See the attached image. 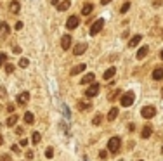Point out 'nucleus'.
<instances>
[{"mask_svg":"<svg viewBox=\"0 0 163 161\" xmlns=\"http://www.w3.org/2000/svg\"><path fill=\"white\" fill-rule=\"evenodd\" d=\"M120 147H122V139H120V137H111L109 142H108V151L111 154H116L120 151Z\"/></svg>","mask_w":163,"mask_h":161,"instance_id":"nucleus-1","label":"nucleus"},{"mask_svg":"<svg viewBox=\"0 0 163 161\" xmlns=\"http://www.w3.org/2000/svg\"><path fill=\"white\" fill-rule=\"evenodd\" d=\"M134 101H135V94H134L132 90H128V92H125V94H122V97H120V104H122L123 107L132 106Z\"/></svg>","mask_w":163,"mask_h":161,"instance_id":"nucleus-2","label":"nucleus"},{"mask_svg":"<svg viewBox=\"0 0 163 161\" xmlns=\"http://www.w3.org/2000/svg\"><path fill=\"white\" fill-rule=\"evenodd\" d=\"M102 28H104V19H102V17H99V19L94 23V25L90 26V35H92V36H96Z\"/></svg>","mask_w":163,"mask_h":161,"instance_id":"nucleus-3","label":"nucleus"},{"mask_svg":"<svg viewBox=\"0 0 163 161\" xmlns=\"http://www.w3.org/2000/svg\"><path fill=\"white\" fill-rule=\"evenodd\" d=\"M99 90H101V85L96 81V83H90V87L85 90V95L87 97H96L97 94H99Z\"/></svg>","mask_w":163,"mask_h":161,"instance_id":"nucleus-4","label":"nucleus"},{"mask_svg":"<svg viewBox=\"0 0 163 161\" xmlns=\"http://www.w3.org/2000/svg\"><path fill=\"white\" fill-rule=\"evenodd\" d=\"M141 114H142V118L149 120V118H153L154 114H156V107H154V106H144V107L141 109Z\"/></svg>","mask_w":163,"mask_h":161,"instance_id":"nucleus-5","label":"nucleus"},{"mask_svg":"<svg viewBox=\"0 0 163 161\" xmlns=\"http://www.w3.org/2000/svg\"><path fill=\"white\" fill-rule=\"evenodd\" d=\"M78 25H80V17L78 16H71L66 21V28L68 30H75V28H78Z\"/></svg>","mask_w":163,"mask_h":161,"instance_id":"nucleus-6","label":"nucleus"},{"mask_svg":"<svg viewBox=\"0 0 163 161\" xmlns=\"http://www.w3.org/2000/svg\"><path fill=\"white\" fill-rule=\"evenodd\" d=\"M87 70V64H77V66H73L71 68V71H69V75H71V76H77V75H80V73H83Z\"/></svg>","mask_w":163,"mask_h":161,"instance_id":"nucleus-7","label":"nucleus"},{"mask_svg":"<svg viewBox=\"0 0 163 161\" xmlns=\"http://www.w3.org/2000/svg\"><path fill=\"white\" fill-rule=\"evenodd\" d=\"M28 102H30V94H28V92H21V94L17 95V104L19 106H25Z\"/></svg>","mask_w":163,"mask_h":161,"instance_id":"nucleus-8","label":"nucleus"},{"mask_svg":"<svg viewBox=\"0 0 163 161\" xmlns=\"http://www.w3.org/2000/svg\"><path fill=\"white\" fill-rule=\"evenodd\" d=\"M85 50H87V43H82V42L77 43L75 47H73V54H75V56H82Z\"/></svg>","mask_w":163,"mask_h":161,"instance_id":"nucleus-9","label":"nucleus"},{"mask_svg":"<svg viewBox=\"0 0 163 161\" xmlns=\"http://www.w3.org/2000/svg\"><path fill=\"white\" fill-rule=\"evenodd\" d=\"M71 36H69V35H64L63 38H61V47H63V50H68L69 47H71Z\"/></svg>","mask_w":163,"mask_h":161,"instance_id":"nucleus-10","label":"nucleus"},{"mask_svg":"<svg viewBox=\"0 0 163 161\" xmlns=\"http://www.w3.org/2000/svg\"><path fill=\"white\" fill-rule=\"evenodd\" d=\"M151 133H153V127L151 125H144L142 130H141V137H142V139H149Z\"/></svg>","mask_w":163,"mask_h":161,"instance_id":"nucleus-11","label":"nucleus"},{"mask_svg":"<svg viewBox=\"0 0 163 161\" xmlns=\"http://www.w3.org/2000/svg\"><path fill=\"white\" fill-rule=\"evenodd\" d=\"M94 80H96V75H94V73H87V75L82 78L80 85H88V83H94Z\"/></svg>","mask_w":163,"mask_h":161,"instance_id":"nucleus-12","label":"nucleus"},{"mask_svg":"<svg viewBox=\"0 0 163 161\" xmlns=\"http://www.w3.org/2000/svg\"><path fill=\"white\" fill-rule=\"evenodd\" d=\"M151 78H153V80H156V81L163 78V68H161V66H158V68H154V71L151 73Z\"/></svg>","mask_w":163,"mask_h":161,"instance_id":"nucleus-13","label":"nucleus"},{"mask_svg":"<svg viewBox=\"0 0 163 161\" xmlns=\"http://www.w3.org/2000/svg\"><path fill=\"white\" fill-rule=\"evenodd\" d=\"M9 31H11V28L7 23H0V38H5L9 35Z\"/></svg>","mask_w":163,"mask_h":161,"instance_id":"nucleus-14","label":"nucleus"},{"mask_svg":"<svg viewBox=\"0 0 163 161\" xmlns=\"http://www.w3.org/2000/svg\"><path fill=\"white\" fill-rule=\"evenodd\" d=\"M148 52H149V47L148 45H142V47L137 50V59H144L148 56Z\"/></svg>","mask_w":163,"mask_h":161,"instance_id":"nucleus-15","label":"nucleus"},{"mask_svg":"<svg viewBox=\"0 0 163 161\" xmlns=\"http://www.w3.org/2000/svg\"><path fill=\"white\" fill-rule=\"evenodd\" d=\"M9 11H11L12 14H17V12L21 11V5H19V2H17V0H12V2L9 4Z\"/></svg>","mask_w":163,"mask_h":161,"instance_id":"nucleus-16","label":"nucleus"},{"mask_svg":"<svg viewBox=\"0 0 163 161\" xmlns=\"http://www.w3.org/2000/svg\"><path fill=\"white\" fill-rule=\"evenodd\" d=\"M69 7H71V2H69V0H63V2H59V5H57V11L59 12H64Z\"/></svg>","mask_w":163,"mask_h":161,"instance_id":"nucleus-17","label":"nucleus"},{"mask_svg":"<svg viewBox=\"0 0 163 161\" xmlns=\"http://www.w3.org/2000/svg\"><path fill=\"white\" fill-rule=\"evenodd\" d=\"M142 40V36L141 35H135V36H132L130 40H128V47H137V43Z\"/></svg>","mask_w":163,"mask_h":161,"instance_id":"nucleus-18","label":"nucleus"},{"mask_svg":"<svg viewBox=\"0 0 163 161\" xmlns=\"http://www.w3.org/2000/svg\"><path fill=\"white\" fill-rule=\"evenodd\" d=\"M23 120H25V123H28V125H31V123L35 121V116H33V113H30V111H26V113H25V116H23Z\"/></svg>","mask_w":163,"mask_h":161,"instance_id":"nucleus-19","label":"nucleus"},{"mask_svg":"<svg viewBox=\"0 0 163 161\" xmlns=\"http://www.w3.org/2000/svg\"><path fill=\"white\" fill-rule=\"evenodd\" d=\"M116 116H118V107H111L108 113V120L113 121V120H116Z\"/></svg>","mask_w":163,"mask_h":161,"instance_id":"nucleus-20","label":"nucleus"},{"mask_svg":"<svg viewBox=\"0 0 163 161\" xmlns=\"http://www.w3.org/2000/svg\"><path fill=\"white\" fill-rule=\"evenodd\" d=\"M114 73H116V68H109V70H106V71H104V75H102V76H104V80H111V78L114 76Z\"/></svg>","mask_w":163,"mask_h":161,"instance_id":"nucleus-21","label":"nucleus"},{"mask_svg":"<svg viewBox=\"0 0 163 161\" xmlns=\"http://www.w3.org/2000/svg\"><path fill=\"white\" fill-rule=\"evenodd\" d=\"M77 107H78L80 111H87V109L92 107V104H90V102H83V101H80V102L77 104Z\"/></svg>","mask_w":163,"mask_h":161,"instance_id":"nucleus-22","label":"nucleus"},{"mask_svg":"<svg viewBox=\"0 0 163 161\" xmlns=\"http://www.w3.org/2000/svg\"><path fill=\"white\" fill-rule=\"evenodd\" d=\"M17 120H19L17 114H11V116L7 118V127H14V125L17 123Z\"/></svg>","mask_w":163,"mask_h":161,"instance_id":"nucleus-23","label":"nucleus"},{"mask_svg":"<svg viewBox=\"0 0 163 161\" xmlns=\"http://www.w3.org/2000/svg\"><path fill=\"white\" fill-rule=\"evenodd\" d=\"M92 9H94V5H92V4H85V5L82 7V14H83V16H88V14L92 12Z\"/></svg>","mask_w":163,"mask_h":161,"instance_id":"nucleus-24","label":"nucleus"},{"mask_svg":"<svg viewBox=\"0 0 163 161\" xmlns=\"http://www.w3.org/2000/svg\"><path fill=\"white\" fill-rule=\"evenodd\" d=\"M120 94H122V90H120V88H116V90H113V92H111V94L108 95V101H114V99H116V97H118Z\"/></svg>","mask_w":163,"mask_h":161,"instance_id":"nucleus-25","label":"nucleus"},{"mask_svg":"<svg viewBox=\"0 0 163 161\" xmlns=\"http://www.w3.org/2000/svg\"><path fill=\"white\" fill-rule=\"evenodd\" d=\"M40 140H42L40 133H38V132H33V135H31V144H40Z\"/></svg>","mask_w":163,"mask_h":161,"instance_id":"nucleus-26","label":"nucleus"},{"mask_svg":"<svg viewBox=\"0 0 163 161\" xmlns=\"http://www.w3.org/2000/svg\"><path fill=\"white\" fill-rule=\"evenodd\" d=\"M101 123H102V114H96V116L92 118V125L97 127V125H101Z\"/></svg>","mask_w":163,"mask_h":161,"instance_id":"nucleus-27","label":"nucleus"},{"mask_svg":"<svg viewBox=\"0 0 163 161\" xmlns=\"http://www.w3.org/2000/svg\"><path fill=\"white\" fill-rule=\"evenodd\" d=\"M5 97H7V90H5V87L0 85V101H4Z\"/></svg>","mask_w":163,"mask_h":161,"instance_id":"nucleus-28","label":"nucleus"},{"mask_svg":"<svg viewBox=\"0 0 163 161\" xmlns=\"http://www.w3.org/2000/svg\"><path fill=\"white\" fill-rule=\"evenodd\" d=\"M45 158H54V149L52 147H47V149H45Z\"/></svg>","mask_w":163,"mask_h":161,"instance_id":"nucleus-29","label":"nucleus"},{"mask_svg":"<svg viewBox=\"0 0 163 161\" xmlns=\"http://www.w3.org/2000/svg\"><path fill=\"white\" fill-rule=\"evenodd\" d=\"M28 64H30V61H28L26 57H23V59H19V66H21V68H28Z\"/></svg>","mask_w":163,"mask_h":161,"instance_id":"nucleus-30","label":"nucleus"},{"mask_svg":"<svg viewBox=\"0 0 163 161\" xmlns=\"http://www.w3.org/2000/svg\"><path fill=\"white\" fill-rule=\"evenodd\" d=\"M5 73H7V75L14 73V64H11V62H9V64H5Z\"/></svg>","mask_w":163,"mask_h":161,"instance_id":"nucleus-31","label":"nucleus"},{"mask_svg":"<svg viewBox=\"0 0 163 161\" xmlns=\"http://www.w3.org/2000/svg\"><path fill=\"white\" fill-rule=\"evenodd\" d=\"M5 61H7V54L5 52H0V66H4Z\"/></svg>","mask_w":163,"mask_h":161,"instance_id":"nucleus-32","label":"nucleus"},{"mask_svg":"<svg viewBox=\"0 0 163 161\" xmlns=\"http://www.w3.org/2000/svg\"><path fill=\"white\" fill-rule=\"evenodd\" d=\"M0 161H12V156H9V154H0Z\"/></svg>","mask_w":163,"mask_h":161,"instance_id":"nucleus-33","label":"nucleus"},{"mask_svg":"<svg viewBox=\"0 0 163 161\" xmlns=\"http://www.w3.org/2000/svg\"><path fill=\"white\" fill-rule=\"evenodd\" d=\"M128 9H130V4L127 2V4H123V5H122V9H120V12H122V14H125V12H127Z\"/></svg>","mask_w":163,"mask_h":161,"instance_id":"nucleus-34","label":"nucleus"},{"mask_svg":"<svg viewBox=\"0 0 163 161\" xmlns=\"http://www.w3.org/2000/svg\"><path fill=\"white\" fill-rule=\"evenodd\" d=\"M28 146V139H21L19 140V147H26Z\"/></svg>","mask_w":163,"mask_h":161,"instance_id":"nucleus-35","label":"nucleus"},{"mask_svg":"<svg viewBox=\"0 0 163 161\" xmlns=\"http://www.w3.org/2000/svg\"><path fill=\"white\" fill-rule=\"evenodd\" d=\"M99 158H101V159H106V158H108V151H101V152H99Z\"/></svg>","mask_w":163,"mask_h":161,"instance_id":"nucleus-36","label":"nucleus"},{"mask_svg":"<svg viewBox=\"0 0 163 161\" xmlns=\"http://www.w3.org/2000/svg\"><path fill=\"white\" fill-rule=\"evenodd\" d=\"M16 133H17V135H23V133H25V128H21V127H16Z\"/></svg>","mask_w":163,"mask_h":161,"instance_id":"nucleus-37","label":"nucleus"},{"mask_svg":"<svg viewBox=\"0 0 163 161\" xmlns=\"http://www.w3.org/2000/svg\"><path fill=\"white\" fill-rule=\"evenodd\" d=\"M26 158H28V159H33V158H35L33 151H26Z\"/></svg>","mask_w":163,"mask_h":161,"instance_id":"nucleus-38","label":"nucleus"},{"mask_svg":"<svg viewBox=\"0 0 163 161\" xmlns=\"http://www.w3.org/2000/svg\"><path fill=\"white\" fill-rule=\"evenodd\" d=\"M161 4H163V0H154L153 5H154V7H161Z\"/></svg>","mask_w":163,"mask_h":161,"instance_id":"nucleus-39","label":"nucleus"},{"mask_svg":"<svg viewBox=\"0 0 163 161\" xmlns=\"http://www.w3.org/2000/svg\"><path fill=\"white\" fill-rule=\"evenodd\" d=\"M12 52H14V54H21V47H17V45H16V47L12 49Z\"/></svg>","mask_w":163,"mask_h":161,"instance_id":"nucleus-40","label":"nucleus"},{"mask_svg":"<svg viewBox=\"0 0 163 161\" xmlns=\"http://www.w3.org/2000/svg\"><path fill=\"white\" fill-rule=\"evenodd\" d=\"M128 132H135V125H134V123L128 125Z\"/></svg>","mask_w":163,"mask_h":161,"instance_id":"nucleus-41","label":"nucleus"},{"mask_svg":"<svg viewBox=\"0 0 163 161\" xmlns=\"http://www.w3.org/2000/svg\"><path fill=\"white\" fill-rule=\"evenodd\" d=\"M12 152H19V146H17V144L12 146Z\"/></svg>","mask_w":163,"mask_h":161,"instance_id":"nucleus-42","label":"nucleus"},{"mask_svg":"<svg viewBox=\"0 0 163 161\" xmlns=\"http://www.w3.org/2000/svg\"><path fill=\"white\" fill-rule=\"evenodd\" d=\"M21 28H23V23L17 21V23H16V30H21Z\"/></svg>","mask_w":163,"mask_h":161,"instance_id":"nucleus-43","label":"nucleus"},{"mask_svg":"<svg viewBox=\"0 0 163 161\" xmlns=\"http://www.w3.org/2000/svg\"><path fill=\"white\" fill-rule=\"evenodd\" d=\"M7 111L12 113V111H14V104H9V106H7Z\"/></svg>","mask_w":163,"mask_h":161,"instance_id":"nucleus-44","label":"nucleus"},{"mask_svg":"<svg viewBox=\"0 0 163 161\" xmlns=\"http://www.w3.org/2000/svg\"><path fill=\"white\" fill-rule=\"evenodd\" d=\"M51 4L52 5H59V0H51Z\"/></svg>","mask_w":163,"mask_h":161,"instance_id":"nucleus-45","label":"nucleus"},{"mask_svg":"<svg viewBox=\"0 0 163 161\" xmlns=\"http://www.w3.org/2000/svg\"><path fill=\"white\" fill-rule=\"evenodd\" d=\"M109 2H111V0H101V4H102V5H106V4H109Z\"/></svg>","mask_w":163,"mask_h":161,"instance_id":"nucleus-46","label":"nucleus"},{"mask_svg":"<svg viewBox=\"0 0 163 161\" xmlns=\"http://www.w3.org/2000/svg\"><path fill=\"white\" fill-rule=\"evenodd\" d=\"M2 144H4V137H2V135H0V146H2Z\"/></svg>","mask_w":163,"mask_h":161,"instance_id":"nucleus-47","label":"nucleus"},{"mask_svg":"<svg viewBox=\"0 0 163 161\" xmlns=\"http://www.w3.org/2000/svg\"><path fill=\"white\" fill-rule=\"evenodd\" d=\"M161 59H163V50H161Z\"/></svg>","mask_w":163,"mask_h":161,"instance_id":"nucleus-48","label":"nucleus"},{"mask_svg":"<svg viewBox=\"0 0 163 161\" xmlns=\"http://www.w3.org/2000/svg\"><path fill=\"white\" fill-rule=\"evenodd\" d=\"M161 152H163V146H161Z\"/></svg>","mask_w":163,"mask_h":161,"instance_id":"nucleus-49","label":"nucleus"},{"mask_svg":"<svg viewBox=\"0 0 163 161\" xmlns=\"http://www.w3.org/2000/svg\"><path fill=\"white\" fill-rule=\"evenodd\" d=\"M161 95H163V90H161Z\"/></svg>","mask_w":163,"mask_h":161,"instance_id":"nucleus-50","label":"nucleus"},{"mask_svg":"<svg viewBox=\"0 0 163 161\" xmlns=\"http://www.w3.org/2000/svg\"><path fill=\"white\" fill-rule=\"evenodd\" d=\"M139 161H142V159H139Z\"/></svg>","mask_w":163,"mask_h":161,"instance_id":"nucleus-51","label":"nucleus"}]
</instances>
